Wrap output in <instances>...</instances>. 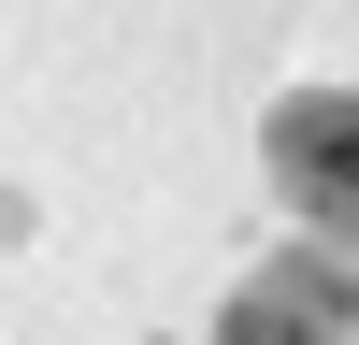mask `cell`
Instances as JSON below:
<instances>
[{
    "instance_id": "obj_2",
    "label": "cell",
    "mask_w": 359,
    "mask_h": 345,
    "mask_svg": "<svg viewBox=\"0 0 359 345\" xmlns=\"http://www.w3.org/2000/svg\"><path fill=\"white\" fill-rule=\"evenodd\" d=\"M345 331H359V273H345L331 245L245 273V288H230V316H216V345H345Z\"/></svg>"
},
{
    "instance_id": "obj_1",
    "label": "cell",
    "mask_w": 359,
    "mask_h": 345,
    "mask_svg": "<svg viewBox=\"0 0 359 345\" xmlns=\"http://www.w3.org/2000/svg\"><path fill=\"white\" fill-rule=\"evenodd\" d=\"M259 158H273L287 216H302L331 259H359V86H287L273 130H259Z\"/></svg>"
}]
</instances>
